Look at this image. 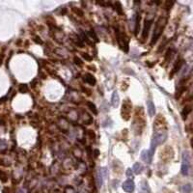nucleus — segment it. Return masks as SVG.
Returning <instances> with one entry per match:
<instances>
[{
  "mask_svg": "<svg viewBox=\"0 0 193 193\" xmlns=\"http://www.w3.org/2000/svg\"><path fill=\"white\" fill-rule=\"evenodd\" d=\"M167 139V131L166 130H157L154 132V135H152V139L151 142V149L152 151H155V148L158 145H161L162 143H164Z\"/></svg>",
  "mask_w": 193,
  "mask_h": 193,
  "instance_id": "1",
  "label": "nucleus"
},
{
  "mask_svg": "<svg viewBox=\"0 0 193 193\" xmlns=\"http://www.w3.org/2000/svg\"><path fill=\"white\" fill-rule=\"evenodd\" d=\"M190 165H191V157L189 152L184 151L181 155V172L183 176H187L189 174Z\"/></svg>",
  "mask_w": 193,
  "mask_h": 193,
  "instance_id": "2",
  "label": "nucleus"
},
{
  "mask_svg": "<svg viewBox=\"0 0 193 193\" xmlns=\"http://www.w3.org/2000/svg\"><path fill=\"white\" fill-rule=\"evenodd\" d=\"M161 21H162V19H159L157 22V24H155V31H154V35H152V42H151V45H154L157 43V41L158 40V38L160 37L161 33H162V30H163V24L161 23Z\"/></svg>",
  "mask_w": 193,
  "mask_h": 193,
  "instance_id": "3",
  "label": "nucleus"
},
{
  "mask_svg": "<svg viewBox=\"0 0 193 193\" xmlns=\"http://www.w3.org/2000/svg\"><path fill=\"white\" fill-rule=\"evenodd\" d=\"M154 154H155V152L152 151L151 149H150V150H145V151H143L142 152H141V158H142V159L145 161L146 163L151 164Z\"/></svg>",
  "mask_w": 193,
  "mask_h": 193,
  "instance_id": "4",
  "label": "nucleus"
},
{
  "mask_svg": "<svg viewBox=\"0 0 193 193\" xmlns=\"http://www.w3.org/2000/svg\"><path fill=\"white\" fill-rule=\"evenodd\" d=\"M106 176H107V173H106L105 168H102L98 171V173H97V185L99 187L102 186L103 179H104V177H106Z\"/></svg>",
  "mask_w": 193,
  "mask_h": 193,
  "instance_id": "5",
  "label": "nucleus"
},
{
  "mask_svg": "<svg viewBox=\"0 0 193 193\" xmlns=\"http://www.w3.org/2000/svg\"><path fill=\"white\" fill-rule=\"evenodd\" d=\"M131 111V105L129 104L128 102H126L123 104V109H122V117L125 120L129 119V114H130Z\"/></svg>",
  "mask_w": 193,
  "mask_h": 193,
  "instance_id": "6",
  "label": "nucleus"
},
{
  "mask_svg": "<svg viewBox=\"0 0 193 193\" xmlns=\"http://www.w3.org/2000/svg\"><path fill=\"white\" fill-rule=\"evenodd\" d=\"M122 186H123V189L125 190L126 192L131 193V192H133L135 184H134V181L132 180H128L123 183Z\"/></svg>",
  "mask_w": 193,
  "mask_h": 193,
  "instance_id": "7",
  "label": "nucleus"
},
{
  "mask_svg": "<svg viewBox=\"0 0 193 193\" xmlns=\"http://www.w3.org/2000/svg\"><path fill=\"white\" fill-rule=\"evenodd\" d=\"M152 21H145V24H144V28H143V32H142V39L145 40L147 37H148V34H149V31H150V28H151V25H152Z\"/></svg>",
  "mask_w": 193,
  "mask_h": 193,
  "instance_id": "8",
  "label": "nucleus"
},
{
  "mask_svg": "<svg viewBox=\"0 0 193 193\" xmlns=\"http://www.w3.org/2000/svg\"><path fill=\"white\" fill-rule=\"evenodd\" d=\"M147 110H148V113L151 117H154L155 114V106L154 104V102L152 100H148L147 102Z\"/></svg>",
  "mask_w": 193,
  "mask_h": 193,
  "instance_id": "9",
  "label": "nucleus"
},
{
  "mask_svg": "<svg viewBox=\"0 0 193 193\" xmlns=\"http://www.w3.org/2000/svg\"><path fill=\"white\" fill-rule=\"evenodd\" d=\"M84 81L86 83H88V84L90 85H95L96 84V78L93 76V74H90V73H86L84 76Z\"/></svg>",
  "mask_w": 193,
  "mask_h": 193,
  "instance_id": "10",
  "label": "nucleus"
},
{
  "mask_svg": "<svg viewBox=\"0 0 193 193\" xmlns=\"http://www.w3.org/2000/svg\"><path fill=\"white\" fill-rule=\"evenodd\" d=\"M119 102H120L119 95H118L117 92H114V93L112 94V98H111V103H112V106H113V107H117L118 104H119Z\"/></svg>",
  "mask_w": 193,
  "mask_h": 193,
  "instance_id": "11",
  "label": "nucleus"
},
{
  "mask_svg": "<svg viewBox=\"0 0 193 193\" xmlns=\"http://www.w3.org/2000/svg\"><path fill=\"white\" fill-rule=\"evenodd\" d=\"M140 193H151V189H150V186L147 181H142L141 183L140 186Z\"/></svg>",
  "mask_w": 193,
  "mask_h": 193,
  "instance_id": "12",
  "label": "nucleus"
},
{
  "mask_svg": "<svg viewBox=\"0 0 193 193\" xmlns=\"http://www.w3.org/2000/svg\"><path fill=\"white\" fill-rule=\"evenodd\" d=\"M143 170V165L141 164L140 162H136L134 163L133 167H132V172L134 173V174H140L141 172H142Z\"/></svg>",
  "mask_w": 193,
  "mask_h": 193,
  "instance_id": "13",
  "label": "nucleus"
},
{
  "mask_svg": "<svg viewBox=\"0 0 193 193\" xmlns=\"http://www.w3.org/2000/svg\"><path fill=\"white\" fill-rule=\"evenodd\" d=\"M181 192L183 193H191L192 191V186L190 183H187V184H184V185L181 186Z\"/></svg>",
  "mask_w": 193,
  "mask_h": 193,
  "instance_id": "14",
  "label": "nucleus"
},
{
  "mask_svg": "<svg viewBox=\"0 0 193 193\" xmlns=\"http://www.w3.org/2000/svg\"><path fill=\"white\" fill-rule=\"evenodd\" d=\"M7 149V143L6 141H4L3 139H0V152L4 151V150Z\"/></svg>",
  "mask_w": 193,
  "mask_h": 193,
  "instance_id": "15",
  "label": "nucleus"
},
{
  "mask_svg": "<svg viewBox=\"0 0 193 193\" xmlns=\"http://www.w3.org/2000/svg\"><path fill=\"white\" fill-rule=\"evenodd\" d=\"M87 105L89 106V108H90L91 110L93 111L95 114H97V113H98V110H97V108H96V105H95L94 103H92V102H87Z\"/></svg>",
  "mask_w": 193,
  "mask_h": 193,
  "instance_id": "16",
  "label": "nucleus"
},
{
  "mask_svg": "<svg viewBox=\"0 0 193 193\" xmlns=\"http://www.w3.org/2000/svg\"><path fill=\"white\" fill-rule=\"evenodd\" d=\"M64 191H65V193H76L73 187V186H70V185L66 186Z\"/></svg>",
  "mask_w": 193,
  "mask_h": 193,
  "instance_id": "17",
  "label": "nucleus"
},
{
  "mask_svg": "<svg viewBox=\"0 0 193 193\" xmlns=\"http://www.w3.org/2000/svg\"><path fill=\"white\" fill-rule=\"evenodd\" d=\"M181 61H179L178 63H176V65L174 67V70H173V71H172V74H174L175 73H177V71H179V69L181 68Z\"/></svg>",
  "mask_w": 193,
  "mask_h": 193,
  "instance_id": "18",
  "label": "nucleus"
},
{
  "mask_svg": "<svg viewBox=\"0 0 193 193\" xmlns=\"http://www.w3.org/2000/svg\"><path fill=\"white\" fill-rule=\"evenodd\" d=\"M190 112H191V108L190 107H186L185 109H184V110L183 111V119H185L186 116L188 115V113H190Z\"/></svg>",
  "mask_w": 193,
  "mask_h": 193,
  "instance_id": "19",
  "label": "nucleus"
},
{
  "mask_svg": "<svg viewBox=\"0 0 193 193\" xmlns=\"http://www.w3.org/2000/svg\"><path fill=\"white\" fill-rule=\"evenodd\" d=\"M126 176H128V178L133 177V172H132V170L130 168H128V170H126Z\"/></svg>",
  "mask_w": 193,
  "mask_h": 193,
  "instance_id": "20",
  "label": "nucleus"
},
{
  "mask_svg": "<svg viewBox=\"0 0 193 193\" xmlns=\"http://www.w3.org/2000/svg\"><path fill=\"white\" fill-rule=\"evenodd\" d=\"M19 91H21V93H25V92H27V86L26 85H21V87H19Z\"/></svg>",
  "mask_w": 193,
  "mask_h": 193,
  "instance_id": "21",
  "label": "nucleus"
},
{
  "mask_svg": "<svg viewBox=\"0 0 193 193\" xmlns=\"http://www.w3.org/2000/svg\"><path fill=\"white\" fill-rule=\"evenodd\" d=\"M74 63H76V65H78V66H82L81 60H80L79 58H77V57H74Z\"/></svg>",
  "mask_w": 193,
  "mask_h": 193,
  "instance_id": "22",
  "label": "nucleus"
},
{
  "mask_svg": "<svg viewBox=\"0 0 193 193\" xmlns=\"http://www.w3.org/2000/svg\"><path fill=\"white\" fill-rule=\"evenodd\" d=\"M82 56H83V57H84V58H85L86 60H91V59H92V58H91V57H90V56H89V55H88V54H87V53H83V55H82Z\"/></svg>",
  "mask_w": 193,
  "mask_h": 193,
  "instance_id": "23",
  "label": "nucleus"
}]
</instances>
